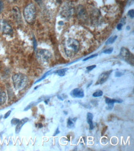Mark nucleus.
Returning <instances> with one entry per match:
<instances>
[{"instance_id":"dca6fc26","label":"nucleus","mask_w":134,"mask_h":151,"mask_svg":"<svg viewBox=\"0 0 134 151\" xmlns=\"http://www.w3.org/2000/svg\"><path fill=\"white\" fill-rule=\"evenodd\" d=\"M117 35H115V36L111 37L109 38L107 40L106 42H105L106 45H108L113 43L115 40H116V39H117Z\"/></svg>"},{"instance_id":"b1692460","label":"nucleus","mask_w":134,"mask_h":151,"mask_svg":"<svg viewBox=\"0 0 134 151\" xmlns=\"http://www.w3.org/2000/svg\"><path fill=\"white\" fill-rule=\"evenodd\" d=\"M123 74L122 72H117L115 73V76L116 77H120L123 76Z\"/></svg>"},{"instance_id":"6e6552de","label":"nucleus","mask_w":134,"mask_h":151,"mask_svg":"<svg viewBox=\"0 0 134 151\" xmlns=\"http://www.w3.org/2000/svg\"><path fill=\"white\" fill-rule=\"evenodd\" d=\"M112 71V70L109 71L104 72L101 74L99 77L98 80L95 85H101L104 83L107 80Z\"/></svg>"},{"instance_id":"412c9836","label":"nucleus","mask_w":134,"mask_h":151,"mask_svg":"<svg viewBox=\"0 0 134 151\" xmlns=\"http://www.w3.org/2000/svg\"><path fill=\"white\" fill-rule=\"evenodd\" d=\"M96 65H92L88 66V67H87L86 69L87 70L89 71H90L92 70L94 68H96Z\"/></svg>"},{"instance_id":"e433bc0d","label":"nucleus","mask_w":134,"mask_h":151,"mask_svg":"<svg viewBox=\"0 0 134 151\" xmlns=\"http://www.w3.org/2000/svg\"><path fill=\"white\" fill-rule=\"evenodd\" d=\"M34 1L37 2H39L40 1H42V0H34Z\"/></svg>"},{"instance_id":"7ed1b4c3","label":"nucleus","mask_w":134,"mask_h":151,"mask_svg":"<svg viewBox=\"0 0 134 151\" xmlns=\"http://www.w3.org/2000/svg\"><path fill=\"white\" fill-rule=\"evenodd\" d=\"M36 7L33 3L28 4L23 11V16L27 23L33 24L36 21Z\"/></svg>"},{"instance_id":"ddd939ff","label":"nucleus","mask_w":134,"mask_h":151,"mask_svg":"<svg viewBox=\"0 0 134 151\" xmlns=\"http://www.w3.org/2000/svg\"><path fill=\"white\" fill-rule=\"evenodd\" d=\"M93 118V115L92 113H87V122L89 125V129L91 130L93 129L94 128V124L92 122Z\"/></svg>"},{"instance_id":"5701e85b","label":"nucleus","mask_w":134,"mask_h":151,"mask_svg":"<svg viewBox=\"0 0 134 151\" xmlns=\"http://www.w3.org/2000/svg\"><path fill=\"white\" fill-rule=\"evenodd\" d=\"M128 15L130 16V17L133 18L134 17V11L133 9H131L128 12Z\"/></svg>"},{"instance_id":"0eeeda50","label":"nucleus","mask_w":134,"mask_h":151,"mask_svg":"<svg viewBox=\"0 0 134 151\" xmlns=\"http://www.w3.org/2000/svg\"><path fill=\"white\" fill-rule=\"evenodd\" d=\"M106 104L107 105L106 107V109L108 110H111L113 108L114 104L122 103L123 102V100L121 99H110L109 98H106L105 100Z\"/></svg>"},{"instance_id":"2f4dec72","label":"nucleus","mask_w":134,"mask_h":151,"mask_svg":"<svg viewBox=\"0 0 134 151\" xmlns=\"http://www.w3.org/2000/svg\"><path fill=\"white\" fill-rule=\"evenodd\" d=\"M92 84V81H91V82H90V83H89V84L87 85V88H89V87H90V86H91V85Z\"/></svg>"},{"instance_id":"9b49d317","label":"nucleus","mask_w":134,"mask_h":151,"mask_svg":"<svg viewBox=\"0 0 134 151\" xmlns=\"http://www.w3.org/2000/svg\"><path fill=\"white\" fill-rule=\"evenodd\" d=\"M6 99V93L4 89L0 86V106L5 103Z\"/></svg>"},{"instance_id":"7c9ffc66","label":"nucleus","mask_w":134,"mask_h":151,"mask_svg":"<svg viewBox=\"0 0 134 151\" xmlns=\"http://www.w3.org/2000/svg\"><path fill=\"white\" fill-rule=\"evenodd\" d=\"M57 97L60 100L63 101V98H62V97L60 95H59L58 94V95H57Z\"/></svg>"},{"instance_id":"473e14b6","label":"nucleus","mask_w":134,"mask_h":151,"mask_svg":"<svg viewBox=\"0 0 134 151\" xmlns=\"http://www.w3.org/2000/svg\"><path fill=\"white\" fill-rule=\"evenodd\" d=\"M38 127L39 128H42V127H43V125H42V124H39Z\"/></svg>"},{"instance_id":"aec40b11","label":"nucleus","mask_w":134,"mask_h":151,"mask_svg":"<svg viewBox=\"0 0 134 151\" xmlns=\"http://www.w3.org/2000/svg\"><path fill=\"white\" fill-rule=\"evenodd\" d=\"M113 48H108V49L105 50L104 52H103V53L106 54H111L113 51Z\"/></svg>"},{"instance_id":"f3484780","label":"nucleus","mask_w":134,"mask_h":151,"mask_svg":"<svg viewBox=\"0 0 134 151\" xmlns=\"http://www.w3.org/2000/svg\"><path fill=\"white\" fill-rule=\"evenodd\" d=\"M103 95V92L101 90H98L92 94V96L94 97H99L102 96Z\"/></svg>"},{"instance_id":"2eb2a0df","label":"nucleus","mask_w":134,"mask_h":151,"mask_svg":"<svg viewBox=\"0 0 134 151\" xmlns=\"http://www.w3.org/2000/svg\"><path fill=\"white\" fill-rule=\"evenodd\" d=\"M69 69L68 68H64L63 69L59 70L56 71V73L58 74L59 76L62 77L65 75L66 72Z\"/></svg>"},{"instance_id":"f03ea898","label":"nucleus","mask_w":134,"mask_h":151,"mask_svg":"<svg viewBox=\"0 0 134 151\" xmlns=\"http://www.w3.org/2000/svg\"><path fill=\"white\" fill-rule=\"evenodd\" d=\"M12 78L14 87L16 90L19 91L24 89L29 82L28 77L21 73L14 74Z\"/></svg>"},{"instance_id":"a878e982","label":"nucleus","mask_w":134,"mask_h":151,"mask_svg":"<svg viewBox=\"0 0 134 151\" xmlns=\"http://www.w3.org/2000/svg\"><path fill=\"white\" fill-rule=\"evenodd\" d=\"M3 7H4V4H3V2L0 1V13L3 10Z\"/></svg>"},{"instance_id":"6ab92c4d","label":"nucleus","mask_w":134,"mask_h":151,"mask_svg":"<svg viewBox=\"0 0 134 151\" xmlns=\"http://www.w3.org/2000/svg\"><path fill=\"white\" fill-rule=\"evenodd\" d=\"M19 119H16V118H14L11 120V124L13 125H16L19 122Z\"/></svg>"},{"instance_id":"39448f33","label":"nucleus","mask_w":134,"mask_h":151,"mask_svg":"<svg viewBox=\"0 0 134 151\" xmlns=\"http://www.w3.org/2000/svg\"><path fill=\"white\" fill-rule=\"evenodd\" d=\"M120 56L125 60L127 62L129 63L130 64L133 65L134 64V56L130 52L129 50L125 47L121 48L120 52Z\"/></svg>"},{"instance_id":"f704fd0d","label":"nucleus","mask_w":134,"mask_h":151,"mask_svg":"<svg viewBox=\"0 0 134 151\" xmlns=\"http://www.w3.org/2000/svg\"><path fill=\"white\" fill-rule=\"evenodd\" d=\"M67 139H68V141H70V136L69 135H68L67 136Z\"/></svg>"},{"instance_id":"f257e3e1","label":"nucleus","mask_w":134,"mask_h":151,"mask_svg":"<svg viewBox=\"0 0 134 151\" xmlns=\"http://www.w3.org/2000/svg\"><path fill=\"white\" fill-rule=\"evenodd\" d=\"M80 44L77 40L69 38L66 40L64 43V49L65 54L69 57H72L78 51Z\"/></svg>"},{"instance_id":"9d476101","label":"nucleus","mask_w":134,"mask_h":151,"mask_svg":"<svg viewBox=\"0 0 134 151\" xmlns=\"http://www.w3.org/2000/svg\"><path fill=\"white\" fill-rule=\"evenodd\" d=\"M12 11L14 17L17 22L19 23L22 22L21 15L19 8L17 6L14 7L12 8Z\"/></svg>"},{"instance_id":"72a5a7b5","label":"nucleus","mask_w":134,"mask_h":151,"mask_svg":"<svg viewBox=\"0 0 134 151\" xmlns=\"http://www.w3.org/2000/svg\"><path fill=\"white\" fill-rule=\"evenodd\" d=\"M9 1H10V2H15L18 1V0H9Z\"/></svg>"},{"instance_id":"c85d7f7f","label":"nucleus","mask_w":134,"mask_h":151,"mask_svg":"<svg viewBox=\"0 0 134 151\" xmlns=\"http://www.w3.org/2000/svg\"><path fill=\"white\" fill-rule=\"evenodd\" d=\"M122 26H123V25H122V23L118 24L117 26V29H118V30H120V29H122Z\"/></svg>"},{"instance_id":"4be33fe9","label":"nucleus","mask_w":134,"mask_h":151,"mask_svg":"<svg viewBox=\"0 0 134 151\" xmlns=\"http://www.w3.org/2000/svg\"><path fill=\"white\" fill-rule=\"evenodd\" d=\"M97 54H94V55H90V56L88 57L87 58H86L84 59L83 61H86L87 60H90V59L92 58H95V57L97 56Z\"/></svg>"},{"instance_id":"423d86ee","label":"nucleus","mask_w":134,"mask_h":151,"mask_svg":"<svg viewBox=\"0 0 134 151\" xmlns=\"http://www.w3.org/2000/svg\"><path fill=\"white\" fill-rule=\"evenodd\" d=\"M1 29L4 34L6 35H11L13 34V30L11 26L6 22L3 20L1 22Z\"/></svg>"},{"instance_id":"a211bd4d","label":"nucleus","mask_w":134,"mask_h":151,"mask_svg":"<svg viewBox=\"0 0 134 151\" xmlns=\"http://www.w3.org/2000/svg\"><path fill=\"white\" fill-rule=\"evenodd\" d=\"M73 122L72 119L70 118H69L67 120V126L68 128L70 129L73 128L75 126Z\"/></svg>"},{"instance_id":"4c0bfd02","label":"nucleus","mask_w":134,"mask_h":151,"mask_svg":"<svg viewBox=\"0 0 134 151\" xmlns=\"http://www.w3.org/2000/svg\"><path fill=\"white\" fill-rule=\"evenodd\" d=\"M59 23H61L59 24H60L61 25L63 24V22H60Z\"/></svg>"},{"instance_id":"1a4fd4ad","label":"nucleus","mask_w":134,"mask_h":151,"mask_svg":"<svg viewBox=\"0 0 134 151\" xmlns=\"http://www.w3.org/2000/svg\"><path fill=\"white\" fill-rule=\"evenodd\" d=\"M70 95L74 98H83L85 96L84 91L81 88H75L71 91Z\"/></svg>"},{"instance_id":"c9c22d12","label":"nucleus","mask_w":134,"mask_h":151,"mask_svg":"<svg viewBox=\"0 0 134 151\" xmlns=\"http://www.w3.org/2000/svg\"><path fill=\"white\" fill-rule=\"evenodd\" d=\"M63 113H64V114H68V112L66 111H63Z\"/></svg>"},{"instance_id":"393cba45","label":"nucleus","mask_w":134,"mask_h":151,"mask_svg":"<svg viewBox=\"0 0 134 151\" xmlns=\"http://www.w3.org/2000/svg\"><path fill=\"white\" fill-rule=\"evenodd\" d=\"M11 111L10 110L8 111L6 113L5 115H4V119H6L7 118L9 117V116L10 115V114H11Z\"/></svg>"},{"instance_id":"f8f14e48","label":"nucleus","mask_w":134,"mask_h":151,"mask_svg":"<svg viewBox=\"0 0 134 151\" xmlns=\"http://www.w3.org/2000/svg\"><path fill=\"white\" fill-rule=\"evenodd\" d=\"M29 119H28V118H25L19 122L17 124V126L16 127V133H17H17H19L23 125L25 123H26L29 121Z\"/></svg>"},{"instance_id":"c756f323","label":"nucleus","mask_w":134,"mask_h":151,"mask_svg":"<svg viewBox=\"0 0 134 151\" xmlns=\"http://www.w3.org/2000/svg\"><path fill=\"white\" fill-rule=\"evenodd\" d=\"M91 103L93 105H95V106H97L96 104L97 105V103L96 100L95 101V100H93L92 101H91Z\"/></svg>"},{"instance_id":"20e7f679","label":"nucleus","mask_w":134,"mask_h":151,"mask_svg":"<svg viewBox=\"0 0 134 151\" xmlns=\"http://www.w3.org/2000/svg\"><path fill=\"white\" fill-rule=\"evenodd\" d=\"M37 60L42 64H47L50 62L52 54L49 50L44 49H39L36 52Z\"/></svg>"},{"instance_id":"4468645a","label":"nucleus","mask_w":134,"mask_h":151,"mask_svg":"<svg viewBox=\"0 0 134 151\" xmlns=\"http://www.w3.org/2000/svg\"><path fill=\"white\" fill-rule=\"evenodd\" d=\"M77 14L78 17L82 18V17H84V16H85L86 15V12L85 9L84 7L83 6H80L78 7L77 9Z\"/></svg>"},{"instance_id":"cd10ccee","label":"nucleus","mask_w":134,"mask_h":151,"mask_svg":"<svg viewBox=\"0 0 134 151\" xmlns=\"http://www.w3.org/2000/svg\"><path fill=\"white\" fill-rule=\"evenodd\" d=\"M60 133V131L59 129V127H57V129H56V132H55L54 134V136H55L57 135V134H59Z\"/></svg>"},{"instance_id":"bb28decb","label":"nucleus","mask_w":134,"mask_h":151,"mask_svg":"<svg viewBox=\"0 0 134 151\" xmlns=\"http://www.w3.org/2000/svg\"><path fill=\"white\" fill-rule=\"evenodd\" d=\"M107 128V126H106L105 127H103V129H102V135L103 136V134H104L105 133L106 131Z\"/></svg>"}]
</instances>
